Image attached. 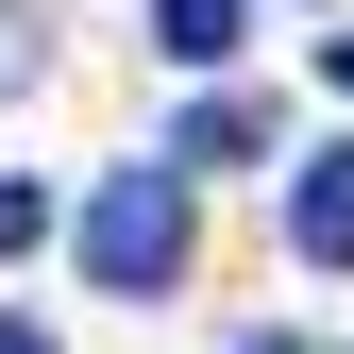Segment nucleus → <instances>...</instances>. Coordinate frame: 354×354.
Masks as SVG:
<instances>
[{
  "label": "nucleus",
  "instance_id": "nucleus-1",
  "mask_svg": "<svg viewBox=\"0 0 354 354\" xmlns=\"http://www.w3.org/2000/svg\"><path fill=\"white\" fill-rule=\"evenodd\" d=\"M68 253H84V287H102V304L186 287V169H102L84 219H68Z\"/></svg>",
  "mask_w": 354,
  "mask_h": 354
},
{
  "label": "nucleus",
  "instance_id": "nucleus-2",
  "mask_svg": "<svg viewBox=\"0 0 354 354\" xmlns=\"http://www.w3.org/2000/svg\"><path fill=\"white\" fill-rule=\"evenodd\" d=\"M287 236L321 253V270H354V152H321V169H304V203H287Z\"/></svg>",
  "mask_w": 354,
  "mask_h": 354
},
{
  "label": "nucleus",
  "instance_id": "nucleus-3",
  "mask_svg": "<svg viewBox=\"0 0 354 354\" xmlns=\"http://www.w3.org/2000/svg\"><path fill=\"white\" fill-rule=\"evenodd\" d=\"M169 152H186V169H253V152H270V102H186Z\"/></svg>",
  "mask_w": 354,
  "mask_h": 354
},
{
  "label": "nucleus",
  "instance_id": "nucleus-4",
  "mask_svg": "<svg viewBox=\"0 0 354 354\" xmlns=\"http://www.w3.org/2000/svg\"><path fill=\"white\" fill-rule=\"evenodd\" d=\"M152 34H169V51H186V68H219V51H236V34H253V0H152Z\"/></svg>",
  "mask_w": 354,
  "mask_h": 354
},
{
  "label": "nucleus",
  "instance_id": "nucleus-5",
  "mask_svg": "<svg viewBox=\"0 0 354 354\" xmlns=\"http://www.w3.org/2000/svg\"><path fill=\"white\" fill-rule=\"evenodd\" d=\"M51 236V186H17V169H0V253H34Z\"/></svg>",
  "mask_w": 354,
  "mask_h": 354
},
{
  "label": "nucleus",
  "instance_id": "nucleus-6",
  "mask_svg": "<svg viewBox=\"0 0 354 354\" xmlns=\"http://www.w3.org/2000/svg\"><path fill=\"white\" fill-rule=\"evenodd\" d=\"M0 84H34V34H17V17H0Z\"/></svg>",
  "mask_w": 354,
  "mask_h": 354
},
{
  "label": "nucleus",
  "instance_id": "nucleus-7",
  "mask_svg": "<svg viewBox=\"0 0 354 354\" xmlns=\"http://www.w3.org/2000/svg\"><path fill=\"white\" fill-rule=\"evenodd\" d=\"M0 354H51V321H0Z\"/></svg>",
  "mask_w": 354,
  "mask_h": 354
},
{
  "label": "nucleus",
  "instance_id": "nucleus-8",
  "mask_svg": "<svg viewBox=\"0 0 354 354\" xmlns=\"http://www.w3.org/2000/svg\"><path fill=\"white\" fill-rule=\"evenodd\" d=\"M321 84H337V102H354V34H337V51H321Z\"/></svg>",
  "mask_w": 354,
  "mask_h": 354
},
{
  "label": "nucleus",
  "instance_id": "nucleus-9",
  "mask_svg": "<svg viewBox=\"0 0 354 354\" xmlns=\"http://www.w3.org/2000/svg\"><path fill=\"white\" fill-rule=\"evenodd\" d=\"M236 354H321V337H236Z\"/></svg>",
  "mask_w": 354,
  "mask_h": 354
}]
</instances>
